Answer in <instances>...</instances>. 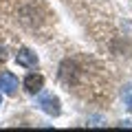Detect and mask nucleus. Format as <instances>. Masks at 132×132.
Returning <instances> with one entry per match:
<instances>
[{
	"label": "nucleus",
	"mask_w": 132,
	"mask_h": 132,
	"mask_svg": "<svg viewBox=\"0 0 132 132\" xmlns=\"http://www.w3.org/2000/svg\"><path fill=\"white\" fill-rule=\"evenodd\" d=\"M35 106H38L40 110H44L46 114H51V117H60V112H62V108H60V99L57 97H53V95H42V97L35 101Z\"/></svg>",
	"instance_id": "obj_1"
},
{
	"label": "nucleus",
	"mask_w": 132,
	"mask_h": 132,
	"mask_svg": "<svg viewBox=\"0 0 132 132\" xmlns=\"http://www.w3.org/2000/svg\"><path fill=\"white\" fill-rule=\"evenodd\" d=\"M0 93L9 95V97H13V95L18 93V77H15L11 71L0 73Z\"/></svg>",
	"instance_id": "obj_2"
},
{
	"label": "nucleus",
	"mask_w": 132,
	"mask_h": 132,
	"mask_svg": "<svg viewBox=\"0 0 132 132\" xmlns=\"http://www.w3.org/2000/svg\"><path fill=\"white\" fill-rule=\"evenodd\" d=\"M15 62L20 66H24V68H35L38 66V55L33 51H29V48H20L18 55H15Z\"/></svg>",
	"instance_id": "obj_3"
},
{
	"label": "nucleus",
	"mask_w": 132,
	"mask_h": 132,
	"mask_svg": "<svg viewBox=\"0 0 132 132\" xmlns=\"http://www.w3.org/2000/svg\"><path fill=\"white\" fill-rule=\"evenodd\" d=\"M44 86V77L40 75V73H31V75L24 77V88L29 90V93H40Z\"/></svg>",
	"instance_id": "obj_4"
},
{
	"label": "nucleus",
	"mask_w": 132,
	"mask_h": 132,
	"mask_svg": "<svg viewBox=\"0 0 132 132\" xmlns=\"http://www.w3.org/2000/svg\"><path fill=\"white\" fill-rule=\"evenodd\" d=\"M121 97H123V106H126L128 110H132V84H126V86H123Z\"/></svg>",
	"instance_id": "obj_5"
},
{
	"label": "nucleus",
	"mask_w": 132,
	"mask_h": 132,
	"mask_svg": "<svg viewBox=\"0 0 132 132\" xmlns=\"http://www.w3.org/2000/svg\"><path fill=\"white\" fill-rule=\"evenodd\" d=\"M5 60H7V53H5V48L0 46V64H2V62H5Z\"/></svg>",
	"instance_id": "obj_6"
},
{
	"label": "nucleus",
	"mask_w": 132,
	"mask_h": 132,
	"mask_svg": "<svg viewBox=\"0 0 132 132\" xmlns=\"http://www.w3.org/2000/svg\"><path fill=\"white\" fill-rule=\"evenodd\" d=\"M0 106H2V97H0Z\"/></svg>",
	"instance_id": "obj_7"
}]
</instances>
